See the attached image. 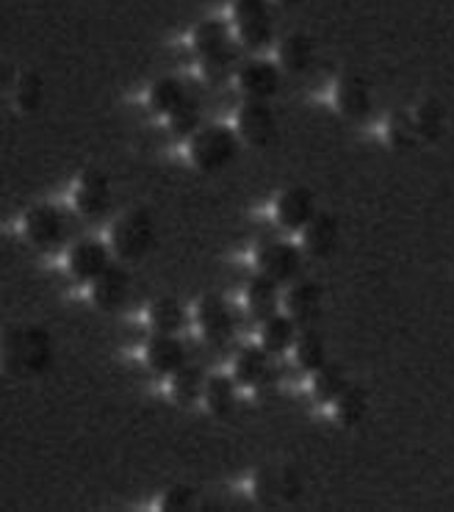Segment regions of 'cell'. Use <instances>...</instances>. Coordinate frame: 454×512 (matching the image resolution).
I'll return each instance as SVG.
<instances>
[{"mask_svg": "<svg viewBox=\"0 0 454 512\" xmlns=\"http://www.w3.org/2000/svg\"><path fill=\"white\" fill-rule=\"evenodd\" d=\"M3 360L17 377H42L53 363V338L39 324L12 327L3 338Z\"/></svg>", "mask_w": 454, "mask_h": 512, "instance_id": "obj_1", "label": "cell"}, {"mask_svg": "<svg viewBox=\"0 0 454 512\" xmlns=\"http://www.w3.org/2000/svg\"><path fill=\"white\" fill-rule=\"evenodd\" d=\"M156 241V225L153 216L144 208H131L111 225L108 244L120 261H139L144 258Z\"/></svg>", "mask_w": 454, "mask_h": 512, "instance_id": "obj_2", "label": "cell"}, {"mask_svg": "<svg viewBox=\"0 0 454 512\" xmlns=\"http://www.w3.org/2000/svg\"><path fill=\"white\" fill-rule=\"evenodd\" d=\"M239 133L225 125H205L189 139L192 164L200 172H219L239 155Z\"/></svg>", "mask_w": 454, "mask_h": 512, "instance_id": "obj_3", "label": "cell"}, {"mask_svg": "<svg viewBox=\"0 0 454 512\" xmlns=\"http://www.w3.org/2000/svg\"><path fill=\"white\" fill-rule=\"evenodd\" d=\"M192 48L197 59L203 61V70L208 81H225L227 67L233 61V50H230V34L219 20H205L194 28Z\"/></svg>", "mask_w": 454, "mask_h": 512, "instance_id": "obj_4", "label": "cell"}, {"mask_svg": "<svg viewBox=\"0 0 454 512\" xmlns=\"http://www.w3.org/2000/svg\"><path fill=\"white\" fill-rule=\"evenodd\" d=\"M233 25H236V34L247 48H266L275 36L269 0H236L233 3Z\"/></svg>", "mask_w": 454, "mask_h": 512, "instance_id": "obj_5", "label": "cell"}, {"mask_svg": "<svg viewBox=\"0 0 454 512\" xmlns=\"http://www.w3.org/2000/svg\"><path fill=\"white\" fill-rule=\"evenodd\" d=\"M272 355L258 346H247L241 349L236 360H233V377L239 382L241 388H250V391L258 393V399H266L272 396L277 388V371L272 369Z\"/></svg>", "mask_w": 454, "mask_h": 512, "instance_id": "obj_6", "label": "cell"}, {"mask_svg": "<svg viewBox=\"0 0 454 512\" xmlns=\"http://www.w3.org/2000/svg\"><path fill=\"white\" fill-rule=\"evenodd\" d=\"M255 266H258V272L272 277L275 283H291L302 266V247H294L280 239L261 241L255 247Z\"/></svg>", "mask_w": 454, "mask_h": 512, "instance_id": "obj_7", "label": "cell"}, {"mask_svg": "<svg viewBox=\"0 0 454 512\" xmlns=\"http://www.w3.org/2000/svg\"><path fill=\"white\" fill-rule=\"evenodd\" d=\"M236 133L250 147H269L277 133L275 111L266 100H244L236 114Z\"/></svg>", "mask_w": 454, "mask_h": 512, "instance_id": "obj_8", "label": "cell"}, {"mask_svg": "<svg viewBox=\"0 0 454 512\" xmlns=\"http://www.w3.org/2000/svg\"><path fill=\"white\" fill-rule=\"evenodd\" d=\"M111 244L86 239L78 241L67 255V269L78 283H95L100 274L111 266Z\"/></svg>", "mask_w": 454, "mask_h": 512, "instance_id": "obj_9", "label": "cell"}, {"mask_svg": "<svg viewBox=\"0 0 454 512\" xmlns=\"http://www.w3.org/2000/svg\"><path fill=\"white\" fill-rule=\"evenodd\" d=\"M197 324L208 344L227 346L233 341V330H236L233 313L225 305V299L216 294H208L197 302Z\"/></svg>", "mask_w": 454, "mask_h": 512, "instance_id": "obj_10", "label": "cell"}, {"mask_svg": "<svg viewBox=\"0 0 454 512\" xmlns=\"http://www.w3.org/2000/svg\"><path fill=\"white\" fill-rule=\"evenodd\" d=\"M335 103L347 120H369L374 100H371V86L366 84V78H360L358 72H344L338 78V86H335Z\"/></svg>", "mask_w": 454, "mask_h": 512, "instance_id": "obj_11", "label": "cell"}, {"mask_svg": "<svg viewBox=\"0 0 454 512\" xmlns=\"http://www.w3.org/2000/svg\"><path fill=\"white\" fill-rule=\"evenodd\" d=\"M338 241H341L338 216L327 214V211H319L308 225L302 227V252L308 258H316V261L330 258L338 247Z\"/></svg>", "mask_w": 454, "mask_h": 512, "instance_id": "obj_12", "label": "cell"}, {"mask_svg": "<svg viewBox=\"0 0 454 512\" xmlns=\"http://www.w3.org/2000/svg\"><path fill=\"white\" fill-rule=\"evenodd\" d=\"M316 214H319L316 211V197H313V191L308 186H291V189H286L277 197V222H280V227L291 230V233L294 230L302 233V227L308 225Z\"/></svg>", "mask_w": 454, "mask_h": 512, "instance_id": "obj_13", "label": "cell"}, {"mask_svg": "<svg viewBox=\"0 0 454 512\" xmlns=\"http://www.w3.org/2000/svg\"><path fill=\"white\" fill-rule=\"evenodd\" d=\"M239 89L247 100H269L280 89V64L252 59L239 67Z\"/></svg>", "mask_w": 454, "mask_h": 512, "instance_id": "obj_14", "label": "cell"}, {"mask_svg": "<svg viewBox=\"0 0 454 512\" xmlns=\"http://www.w3.org/2000/svg\"><path fill=\"white\" fill-rule=\"evenodd\" d=\"M64 214H61L56 205H36L25 216V236L31 239V244L48 250V247H56L61 239H64Z\"/></svg>", "mask_w": 454, "mask_h": 512, "instance_id": "obj_15", "label": "cell"}, {"mask_svg": "<svg viewBox=\"0 0 454 512\" xmlns=\"http://www.w3.org/2000/svg\"><path fill=\"white\" fill-rule=\"evenodd\" d=\"M111 205V183L103 172L97 169H86L78 186H75V208L78 214L89 216V219H97L103 216Z\"/></svg>", "mask_w": 454, "mask_h": 512, "instance_id": "obj_16", "label": "cell"}, {"mask_svg": "<svg viewBox=\"0 0 454 512\" xmlns=\"http://www.w3.org/2000/svg\"><path fill=\"white\" fill-rule=\"evenodd\" d=\"M324 305V291L319 283L313 280H299L294 286L288 288L286 297H283V308L297 324H311L319 319Z\"/></svg>", "mask_w": 454, "mask_h": 512, "instance_id": "obj_17", "label": "cell"}, {"mask_svg": "<svg viewBox=\"0 0 454 512\" xmlns=\"http://www.w3.org/2000/svg\"><path fill=\"white\" fill-rule=\"evenodd\" d=\"M131 297V274L122 266H108L92 283V299L100 310H120Z\"/></svg>", "mask_w": 454, "mask_h": 512, "instance_id": "obj_18", "label": "cell"}, {"mask_svg": "<svg viewBox=\"0 0 454 512\" xmlns=\"http://www.w3.org/2000/svg\"><path fill=\"white\" fill-rule=\"evenodd\" d=\"M144 358H147V366L156 374L172 377L175 371L186 366V346L172 333H156L150 338L147 349H144Z\"/></svg>", "mask_w": 454, "mask_h": 512, "instance_id": "obj_19", "label": "cell"}, {"mask_svg": "<svg viewBox=\"0 0 454 512\" xmlns=\"http://www.w3.org/2000/svg\"><path fill=\"white\" fill-rule=\"evenodd\" d=\"M313 56H316L313 39L308 34H299V31L283 36L277 45V64L288 75H299V72L308 70L313 64Z\"/></svg>", "mask_w": 454, "mask_h": 512, "instance_id": "obj_20", "label": "cell"}, {"mask_svg": "<svg viewBox=\"0 0 454 512\" xmlns=\"http://www.w3.org/2000/svg\"><path fill=\"white\" fill-rule=\"evenodd\" d=\"M280 283H275L272 277L266 274H255L250 280V288H247V308H250L252 319L255 322H266L277 316V308H280V291H277Z\"/></svg>", "mask_w": 454, "mask_h": 512, "instance_id": "obj_21", "label": "cell"}, {"mask_svg": "<svg viewBox=\"0 0 454 512\" xmlns=\"http://www.w3.org/2000/svg\"><path fill=\"white\" fill-rule=\"evenodd\" d=\"M413 120H416V131H419L421 142H441L449 128V117L441 100L435 97H424L419 106L413 108Z\"/></svg>", "mask_w": 454, "mask_h": 512, "instance_id": "obj_22", "label": "cell"}, {"mask_svg": "<svg viewBox=\"0 0 454 512\" xmlns=\"http://www.w3.org/2000/svg\"><path fill=\"white\" fill-rule=\"evenodd\" d=\"M236 391H239V382H236V377L230 374H216V377H211V380L205 382V407L211 410V416L216 418H225L230 416L233 410H236Z\"/></svg>", "mask_w": 454, "mask_h": 512, "instance_id": "obj_23", "label": "cell"}, {"mask_svg": "<svg viewBox=\"0 0 454 512\" xmlns=\"http://www.w3.org/2000/svg\"><path fill=\"white\" fill-rule=\"evenodd\" d=\"M297 322L291 316H272L261 322V346L269 352V355H283L291 346L297 344Z\"/></svg>", "mask_w": 454, "mask_h": 512, "instance_id": "obj_24", "label": "cell"}, {"mask_svg": "<svg viewBox=\"0 0 454 512\" xmlns=\"http://www.w3.org/2000/svg\"><path fill=\"white\" fill-rule=\"evenodd\" d=\"M385 142L396 153H407V150H413L421 142L419 131H416V120H413V111L396 108V111L388 114V122H385Z\"/></svg>", "mask_w": 454, "mask_h": 512, "instance_id": "obj_25", "label": "cell"}, {"mask_svg": "<svg viewBox=\"0 0 454 512\" xmlns=\"http://www.w3.org/2000/svg\"><path fill=\"white\" fill-rule=\"evenodd\" d=\"M335 418H338V424L341 427H360L363 424V418L369 413V396L363 388H355V385H349L347 391L341 393L338 399H335Z\"/></svg>", "mask_w": 454, "mask_h": 512, "instance_id": "obj_26", "label": "cell"}, {"mask_svg": "<svg viewBox=\"0 0 454 512\" xmlns=\"http://www.w3.org/2000/svg\"><path fill=\"white\" fill-rule=\"evenodd\" d=\"M147 319H150V327L153 333H178L180 327L186 324V313H183V305L178 299L161 297L156 299L150 310H147Z\"/></svg>", "mask_w": 454, "mask_h": 512, "instance_id": "obj_27", "label": "cell"}, {"mask_svg": "<svg viewBox=\"0 0 454 512\" xmlns=\"http://www.w3.org/2000/svg\"><path fill=\"white\" fill-rule=\"evenodd\" d=\"M169 393H172V399H175L178 405H194V402L205 393V382L200 369L186 363L183 369L175 371V374L169 377Z\"/></svg>", "mask_w": 454, "mask_h": 512, "instance_id": "obj_28", "label": "cell"}, {"mask_svg": "<svg viewBox=\"0 0 454 512\" xmlns=\"http://www.w3.org/2000/svg\"><path fill=\"white\" fill-rule=\"evenodd\" d=\"M189 97H186V86L180 84L178 78H161L156 84L150 86V95H147V103L156 114H164L169 117L178 106H183Z\"/></svg>", "mask_w": 454, "mask_h": 512, "instance_id": "obj_29", "label": "cell"}, {"mask_svg": "<svg viewBox=\"0 0 454 512\" xmlns=\"http://www.w3.org/2000/svg\"><path fill=\"white\" fill-rule=\"evenodd\" d=\"M252 496L261 507H280L286 504L283 499V477H280V468L272 465H263L258 468V474L252 479Z\"/></svg>", "mask_w": 454, "mask_h": 512, "instance_id": "obj_30", "label": "cell"}, {"mask_svg": "<svg viewBox=\"0 0 454 512\" xmlns=\"http://www.w3.org/2000/svg\"><path fill=\"white\" fill-rule=\"evenodd\" d=\"M294 358H297V366L308 374H316V371L327 366V346H324V338L319 333H302L294 344Z\"/></svg>", "mask_w": 454, "mask_h": 512, "instance_id": "obj_31", "label": "cell"}, {"mask_svg": "<svg viewBox=\"0 0 454 512\" xmlns=\"http://www.w3.org/2000/svg\"><path fill=\"white\" fill-rule=\"evenodd\" d=\"M347 388V374H344L341 366H335V363H327V366H322V369L313 374V393H316V399L324 402V405H335V399L347 391Z\"/></svg>", "mask_w": 454, "mask_h": 512, "instance_id": "obj_32", "label": "cell"}, {"mask_svg": "<svg viewBox=\"0 0 454 512\" xmlns=\"http://www.w3.org/2000/svg\"><path fill=\"white\" fill-rule=\"evenodd\" d=\"M14 100L23 114H34L45 103V81L36 72H23L14 86Z\"/></svg>", "mask_w": 454, "mask_h": 512, "instance_id": "obj_33", "label": "cell"}, {"mask_svg": "<svg viewBox=\"0 0 454 512\" xmlns=\"http://www.w3.org/2000/svg\"><path fill=\"white\" fill-rule=\"evenodd\" d=\"M167 122H169V131L175 133L178 139H192L194 133L203 128V125H200V122H203V117H200V106H197L192 97H189L183 106H178L172 114H169Z\"/></svg>", "mask_w": 454, "mask_h": 512, "instance_id": "obj_34", "label": "cell"}, {"mask_svg": "<svg viewBox=\"0 0 454 512\" xmlns=\"http://www.w3.org/2000/svg\"><path fill=\"white\" fill-rule=\"evenodd\" d=\"M197 507V493L189 485H175L164 493L161 499V510L164 512H186Z\"/></svg>", "mask_w": 454, "mask_h": 512, "instance_id": "obj_35", "label": "cell"}, {"mask_svg": "<svg viewBox=\"0 0 454 512\" xmlns=\"http://www.w3.org/2000/svg\"><path fill=\"white\" fill-rule=\"evenodd\" d=\"M280 477H283V499H286V504L299 501V496H302V477H299L297 468H291V465L280 468Z\"/></svg>", "mask_w": 454, "mask_h": 512, "instance_id": "obj_36", "label": "cell"}, {"mask_svg": "<svg viewBox=\"0 0 454 512\" xmlns=\"http://www.w3.org/2000/svg\"><path fill=\"white\" fill-rule=\"evenodd\" d=\"M283 6H297V3H302V0H280Z\"/></svg>", "mask_w": 454, "mask_h": 512, "instance_id": "obj_37", "label": "cell"}]
</instances>
